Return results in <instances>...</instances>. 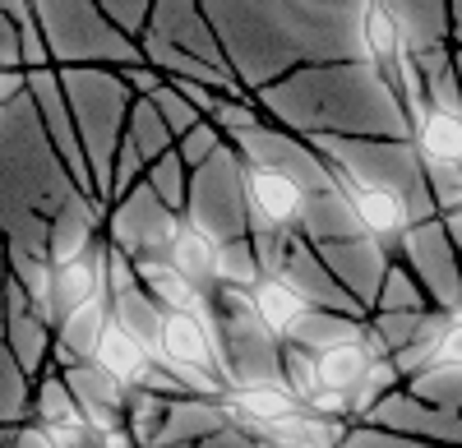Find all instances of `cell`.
Masks as SVG:
<instances>
[{
  "mask_svg": "<svg viewBox=\"0 0 462 448\" xmlns=\"http://www.w3.org/2000/svg\"><path fill=\"white\" fill-rule=\"evenodd\" d=\"M245 306H250L254 324L268 333V338L287 343L300 328V319L315 310V296L305 291L282 264H259L245 282Z\"/></svg>",
  "mask_w": 462,
  "mask_h": 448,
  "instance_id": "obj_6",
  "label": "cell"
},
{
  "mask_svg": "<svg viewBox=\"0 0 462 448\" xmlns=\"http://www.w3.org/2000/svg\"><path fill=\"white\" fill-rule=\"evenodd\" d=\"M152 356L180 379H189L204 393H222L226 384V361L217 352L213 324L204 315H180V310H152Z\"/></svg>",
  "mask_w": 462,
  "mask_h": 448,
  "instance_id": "obj_2",
  "label": "cell"
},
{
  "mask_svg": "<svg viewBox=\"0 0 462 448\" xmlns=\"http://www.w3.org/2000/svg\"><path fill=\"white\" fill-rule=\"evenodd\" d=\"M402 365L416 370V375H462V310L444 315L416 343V352L402 356Z\"/></svg>",
  "mask_w": 462,
  "mask_h": 448,
  "instance_id": "obj_12",
  "label": "cell"
},
{
  "mask_svg": "<svg viewBox=\"0 0 462 448\" xmlns=\"http://www.w3.org/2000/svg\"><path fill=\"white\" fill-rule=\"evenodd\" d=\"M374 365L379 343H370L365 333H337L310 352L305 370L291 379V393L305 402L310 416H342L352 398L374 384Z\"/></svg>",
  "mask_w": 462,
  "mask_h": 448,
  "instance_id": "obj_1",
  "label": "cell"
},
{
  "mask_svg": "<svg viewBox=\"0 0 462 448\" xmlns=\"http://www.w3.org/2000/svg\"><path fill=\"white\" fill-rule=\"evenodd\" d=\"M448 204H453V208L462 213V185H457V190H453V199H448Z\"/></svg>",
  "mask_w": 462,
  "mask_h": 448,
  "instance_id": "obj_14",
  "label": "cell"
},
{
  "mask_svg": "<svg viewBox=\"0 0 462 448\" xmlns=\"http://www.w3.org/2000/svg\"><path fill=\"white\" fill-rule=\"evenodd\" d=\"M93 370L116 384V389H143L152 384V343L143 333H134L121 315H106L93 328V347H88Z\"/></svg>",
  "mask_w": 462,
  "mask_h": 448,
  "instance_id": "obj_7",
  "label": "cell"
},
{
  "mask_svg": "<svg viewBox=\"0 0 462 448\" xmlns=\"http://www.w3.org/2000/svg\"><path fill=\"white\" fill-rule=\"evenodd\" d=\"M241 199L250 213V227L282 236L305 217V185L296 171H287L282 162H263V158H241Z\"/></svg>",
  "mask_w": 462,
  "mask_h": 448,
  "instance_id": "obj_5",
  "label": "cell"
},
{
  "mask_svg": "<svg viewBox=\"0 0 462 448\" xmlns=\"http://www.w3.org/2000/svg\"><path fill=\"white\" fill-rule=\"evenodd\" d=\"M102 301V254L93 250H74L51 269V319H84Z\"/></svg>",
  "mask_w": 462,
  "mask_h": 448,
  "instance_id": "obj_10",
  "label": "cell"
},
{
  "mask_svg": "<svg viewBox=\"0 0 462 448\" xmlns=\"http://www.w3.org/2000/svg\"><path fill=\"white\" fill-rule=\"evenodd\" d=\"M356 42L361 56L370 60V69L383 79V88L398 93V84H416V74L407 65V47H402V23L393 14V5H356Z\"/></svg>",
  "mask_w": 462,
  "mask_h": 448,
  "instance_id": "obj_9",
  "label": "cell"
},
{
  "mask_svg": "<svg viewBox=\"0 0 462 448\" xmlns=\"http://www.w3.org/2000/svg\"><path fill=\"white\" fill-rule=\"evenodd\" d=\"M411 130H416V158L426 162V171L435 176V190L444 195L448 185H462V102L457 93H448L444 79L430 84V93L416 102L411 111Z\"/></svg>",
  "mask_w": 462,
  "mask_h": 448,
  "instance_id": "obj_3",
  "label": "cell"
},
{
  "mask_svg": "<svg viewBox=\"0 0 462 448\" xmlns=\"http://www.w3.org/2000/svg\"><path fill=\"white\" fill-rule=\"evenodd\" d=\"M134 273H139V282H143V291L152 296V310H180V315H204L208 319V296L195 287V282H185L167 259H139L134 264Z\"/></svg>",
  "mask_w": 462,
  "mask_h": 448,
  "instance_id": "obj_11",
  "label": "cell"
},
{
  "mask_svg": "<svg viewBox=\"0 0 462 448\" xmlns=\"http://www.w3.org/2000/svg\"><path fill=\"white\" fill-rule=\"evenodd\" d=\"M328 171V185L342 204V213L352 217V227L370 241H398L407 227H411V208H407V195L398 185L379 180V176H361V171H346L337 162H324Z\"/></svg>",
  "mask_w": 462,
  "mask_h": 448,
  "instance_id": "obj_4",
  "label": "cell"
},
{
  "mask_svg": "<svg viewBox=\"0 0 462 448\" xmlns=\"http://www.w3.org/2000/svg\"><path fill=\"white\" fill-rule=\"evenodd\" d=\"M268 448H333L324 439H282V443H268Z\"/></svg>",
  "mask_w": 462,
  "mask_h": 448,
  "instance_id": "obj_13",
  "label": "cell"
},
{
  "mask_svg": "<svg viewBox=\"0 0 462 448\" xmlns=\"http://www.w3.org/2000/svg\"><path fill=\"white\" fill-rule=\"evenodd\" d=\"M158 259H167V264L185 278V282H195L204 296H208V287L217 282V278H226L222 269H226V259H222V241L213 236V227L204 217H195V213H176L167 227H162V254Z\"/></svg>",
  "mask_w": 462,
  "mask_h": 448,
  "instance_id": "obj_8",
  "label": "cell"
}]
</instances>
